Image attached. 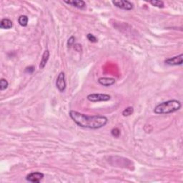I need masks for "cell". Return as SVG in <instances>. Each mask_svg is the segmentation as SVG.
<instances>
[{"instance_id":"3","label":"cell","mask_w":183,"mask_h":183,"mask_svg":"<svg viewBox=\"0 0 183 183\" xmlns=\"http://www.w3.org/2000/svg\"><path fill=\"white\" fill-rule=\"evenodd\" d=\"M87 99L90 102H106L110 100L111 99V96L107 94H102V93H94L90 94L87 97Z\"/></svg>"},{"instance_id":"2","label":"cell","mask_w":183,"mask_h":183,"mask_svg":"<svg viewBox=\"0 0 183 183\" xmlns=\"http://www.w3.org/2000/svg\"><path fill=\"white\" fill-rule=\"evenodd\" d=\"M182 107V104L180 101L176 99H171L157 105L154 109V112L157 114H169L177 112Z\"/></svg>"},{"instance_id":"4","label":"cell","mask_w":183,"mask_h":183,"mask_svg":"<svg viewBox=\"0 0 183 183\" xmlns=\"http://www.w3.org/2000/svg\"><path fill=\"white\" fill-rule=\"evenodd\" d=\"M56 88L59 89V91L61 92H63L66 89L67 83L66 80H65V74L63 72L59 74L57 78H56Z\"/></svg>"},{"instance_id":"19","label":"cell","mask_w":183,"mask_h":183,"mask_svg":"<svg viewBox=\"0 0 183 183\" xmlns=\"http://www.w3.org/2000/svg\"><path fill=\"white\" fill-rule=\"evenodd\" d=\"M74 48L76 51L77 52H82V45L80 44H75L74 45Z\"/></svg>"},{"instance_id":"15","label":"cell","mask_w":183,"mask_h":183,"mask_svg":"<svg viewBox=\"0 0 183 183\" xmlns=\"http://www.w3.org/2000/svg\"><path fill=\"white\" fill-rule=\"evenodd\" d=\"M150 4H152V6H156L158 8H163L164 6V2L162 1H158V0H153V1H150Z\"/></svg>"},{"instance_id":"20","label":"cell","mask_w":183,"mask_h":183,"mask_svg":"<svg viewBox=\"0 0 183 183\" xmlns=\"http://www.w3.org/2000/svg\"><path fill=\"white\" fill-rule=\"evenodd\" d=\"M34 71H35V67H34L33 66L28 67L25 69V72H27V73H29V74H31Z\"/></svg>"},{"instance_id":"1","label":"cell","mask_w":183,"mask_h":183,"mask_svg":"<svg viewBox=\"0 0 183 183\" xmlns=\"http://www.w3.org/2000/svg\"><path fill=\"white\" fill-rule=\"evenodd\" d=\"M69 114L77 125L83 128L97 130L107 125L108 122V119L105 116H101V115L88 116L74 110H71Z\"/></svg>"},{"instance_id":"12","label":"cell","mask_w":183,"mask_h":183,"mask_svg":"<svg viewBox=\"0 0 183 183\" xmlns=\"http://www.w3.org/2000/svg\"><path fill=\"white\" fill-rule=\"evenodd\" d=\"M28 21H29V18L26 15H21L19 18H18V22H19V25H21L22 27L27 26Z\"/></svg>"},{"instance_id":"14","label":"cell","mask_w":183,"mask_h":183,"mask_svg":"<svg viewBox=\"0 0 183 183\" xmlns=\"http://www.w3.org/2000/svg\"><path fill=\"white\" fill-rule=\"evenodd\" d=\"M133 112H134V108L132 107H128L123 110V112H122V114L124 117H128L130 116L131 114H132Z\"/></svg>"},{"instance_id":"10","label":"cell","mask_w":183,"mask_h":183,"mask_svg":"<svg viewBox=\"0 0 183 183\" xmlns=\"http://www.w3.org/2000/svg\"><path fill=\"white\" fill-rule=\"evenodd\" d=\"M13 27V22L12 20L7 18L2 19L0 22V28L3 29H10Z\"/></svg>"},{"instance_id":"7","label":"cell","mask_w":183,"mask_h":183,"mask_svg":"<svg viewBox=\"0 0 183 183\" xmlns=\"http://www.w3.org/2000/svg\"><path fill=\"white\" fill-rule=\"evenodd\" d=\"M183 62V55L180 54V55L175 56L174 57L167 59L164 61V63L169 66H177V65H182Z\"/></svg>"},{"instance_id":"13","label":"cell","mask_w":183,"mask_h":183,"mask_svg":"<svg viewBox=\"0 0 183 183\" xmlns=\"http://www.w3.org/2000/svg\"><path fill=\"white\" fill-rule=\"evenodd\" d=\"M8 86L9 82L7 80L4 78H2L1 80H0V90H1V91H4V90L7 89Z\"/></svg>"},{"instance_id":"16","label":"cell","mask_w":183,"mask_h":183,"mask_svg":"<svg viewBox=\"0 0 183 183\" xmlns=\"http://www.w3.org/2000/svg\"><path fill=\"white\" fill-rule=\"evenodd\" d=\"M111 134L113 137H116V138H118V137L120 136V130L117 127L113 128L111 131Z\"/></svg>"},{"instance_id":"18","label":"cell","mask_w":183,"mask_h":183,"mask_svg":"<svg viewBox=\"0 0 183 183\" xmlns=\"http://www.w3.org/2000/svg\"><path fill=\"white\" fill-rule=\"evenodd\" d=\"M74 40H75V38H74L73 36H72L68 39V41H67V47H69V48H70L72 46H74Z\"/></svg>"},{"instance_id":"6","label":"cell","mask_w":183,"mask_h":183,"mask_svg":"<svg viewBox=\"0 0 183 183\" xmlns=\"http://www.w3.org/2000/svg\"><path fill=\"white\" fill-rule=\"evenodd\" d=\"M44 177V174L40 172H34V173H29L27 175L26 180L29 182L38 183L40 182Z\"/></svg>"},{"instance_id":"9","label":"cell","mask_w":183,"mask_h":183,"mask_svg":"<svg viewBox=\"0 0 183 183\" xmlns=\"http://www.w3.org/2000/svg\"><path fill=\"white\" fill-rule=\"evenodd\" d=\"M98 82L101 85L105 86V87H110L115 83V80L114 78L110 77H101L98 80Z\"/></svg>"},{"instance_id":"11","label":"cell","mask_w":183,"mask_h":183,"mask_svg":"<svg viewBox=\"0 0 183 183\" xmlns=\"http://www.w3.org/2000/svg\"><path fill=\"white\" fill-rule=\"evenodd\" d=\"M49 55H50V53H49V50H45L42 55V57L41 60V62H40V68L43 69L44 67L46 66V64L48 62Z\"/></svg>"},{"instance_id":"17","label":"cell","mask_w":183,"mask_h":183,"mask_svg":"<svg viewBox=\"0 0 183 183\" xmlns=\"http://www.w3.org/2000/svg\"><path fill=\"white\" fill-rule=\"evenodd\" d=\"M87 37L89 42H94V43L98 42V39H97L95 36H94L93 35H92V34H90V33L88 34V35H87Z\"/></svg>"},{"instance_id":"8","label":"cell","mask_w":183,"mask_h":183,"mask_svg":"<svg viewBox=\"0 0 183 183\" xmlns=\"http://www.w3.org/2000/svg\"><path fill=\"white\" fill-rule=\"evenodd\" d=\"M64 2L67 4H70V5L74 6V7L80 9H85L86 7V3L82 1V0H73V1H64Z\"/></svg>"},{"instance_id":"5","label":"cell","mask_w":183,"mask_h":183,"mask_svg":"<svg viewBox=\"0 0 183 183\" xmlns=\"http://www.w3.org/2000/svg\"><path fill=\"white\" fill-rule=\"evenodd\" d=\"M112 4L116 7L123 10L130 11L133 9V4L127 0H120V1H112Z\"/></svg>"}]
</instances>
